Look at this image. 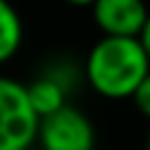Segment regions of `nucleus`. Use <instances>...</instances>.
<instances>
[{
    "label": "nucleus",
    "mask_w": 150,
    "mask_h": 150,
    "mask_svg": "<svg viewBox=\"0 0 150 150\" xmlns=\"http://www.w3.org/2000/svg\"><path fill=\"white\" fill-rule=\"evenodd\" d=\"M148 74L150 58L140 37H100L84 61L87 84L108 100H132Z\"/></svg>",
    "instance_id": "obj_1"
},
{
    "label": "nucleus",
    "mask_w": 150,
    "mask_h": 150,
    "mask_svg": "<svg viewBox=\"0 0 150 150\" xmlns=\"http://www.w3.org/2000/svg\"><path fill=\"white\" fill-rule=\"evenodd\" d=\"M150 18L145 0H95L92 21L103 37H140Z\"/></svg>",
    "instance_id": "obj_4"
},
{
    "label": "nucleus",
    "mask_w": 150,
    "mask_h": 150,
    "mask_svg": "<svg viewBox=\"0 0 150 150\" xmlns=\"http://www.w3.org/2000/svg\"><path fill=\"white\" fill-rule=\"evenodd\" d=\"M145 150H150V132H148V142H145Z\"/></svg>",
    "instance_id": "obj_10"
},
{
    "label": "nucleus",
    "mask_w": 150,
    "mask_h": 150,
    "mask_svg": "<svg viewBox=\"0 0 150 150\" xmlns=\"http://www.w3.org/2000/svg\"><path fill=\"white\" fill-rule=\"evenodd\" d=\"M132 103H134V108H137L142 116H148V119H150V74L145 76V82L140 84V90L134 92Z\"/></svg>",
    "instance_id": "obj_7"
},
{
    "label": "nucleus",
    "mask_w": 150,
    "mask_h": 150,
    "mask_svg": "<svg viewBox=\"0 0 150 150\" xmlns=\"http://www.w3.org/2000/svg\"><path fill=\"white\" fill-rule=\"evenodd\" d=\"M140 42H142V47H145V53H148V58H150V18H148V24H145V29H142V34H140Z\"/></svg>",
    "instance_id": "obj_8"
},
{
    "label": "nucleus",
    "mask_w": 150,
    "mask_h": 150,
    "mask_svg": "<svg viewBox=\"0 0 150 150\" xmlns=\"http://www.w3.org/2000/svg\"><path fill=\"white\" fill-rule=\"evenodd\" d=\"M63 3H69V5H95V0H63Z\"/></svg>",
    "instance_id": "obj_9"
},
{
    "label": "nucleus",
    "mask_w": 150,
    "mask_h": 150,
    "mask_svg": "<svg viewBox=\"0 0 150 150\" xmlns=\"http://www.w3.org/2000/svg\"><path fill=\"white\" fill-rule=\"evenodd\" d=\"M40 148L42 150H95V127L74 105L40 119Z\"/></svg>",
    "instance_id": "obj_3"
},
{
    "label": "nucleus",
    "mask_w": 150,
    "mask_h": 150,
    "mask_svg": "<svg viewBox=\"0 0 150 150\" xmlns=\"http://www.w3.org/2000/svg\"><path fill=\"white\" fill-rule=\"evenodd\" d=\"M40 134V116L26 84L0 74V150H29Z\"/></svg>",
    "instance_id": "obj_2"
},
{
    "label": "nucleus",
    "mask_w": 150,
    "mask_h": 150,
    "mask_svg": "<svg viewBox=\"0 0 150 150\" xmlns=\"http://www.w3.org/2000/svg\"><path fill=\"white\" fill-rule=\"evenodd\" d=\"M26 92H29V103H32V108L37 111L40 119H45V116L61 111L63 105H69L66 103V84L55 74H40V76H34L26 84Z\"/></svg>",
    "instance_id": "obj_5"
},
{
    "label": "nucleus",
    "mask_w": 150,
    "mask_h": 150,
    "mask_svg": "<svg viewBox=\"0 0 150 150\" xmlns=\"http://www.w3.org/2000/svg\"><path fill=\"white\" fill-rule=\"evenodd\" d=\"M24 42V21L11 0H0V66L8 63Z\"/></svg>",
    "instance_id": "obj_6"
}]
</instances>
